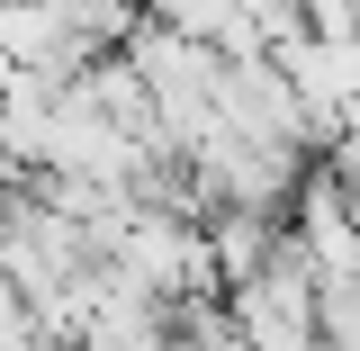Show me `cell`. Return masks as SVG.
I'll list each match as a JSON object with an SVG mask.
<instances>
[{"label": "cell", "instance_id": "obj_1", "mask_svg": "<svg viewBox=\"0 0 360 351\" xmlns=\"http://www.w3.org/2000/svg\"><path fill=\"white\" fill-rule=\"evenodd\" d=\"M288 82H297V99L315 108V144L333 153V135L360 127V37H288L279 54H270Z\"/></svg>", "mask_w": 360, "mask_h": 351}, {"label": "cell", "instance_id": "obj_2", "mask_svg": "<svg viewBox=\"0 0 360 351\" xmlns=\"http://www.w3.org/2000/svg\"><path fill=\"white\" fill-rule=\"evenodd\" d=\"M288 243H297V262L333 288V279H360V198L342 180L315 162V180L297 189V208H288Z\"/></svg>", "mask_w": 360, "mask_h": 351}, {"label": "cell", "instance_id": "obj_3", "mask_svg": "<svg viewBox=\"0 0 360 351\" xmlns=\"http://www.w3.org/2000/svg\"><path fill=\"white\" fill-rule=\"evenodd\" d=\"M207 243H217L225 298H234L243 279H262V270L288 253V217H262V208H217V217H207Z\"/></svg>", "mask_w": 360, "mask_h": 351}, {"label": "cell", "instance_id": "obj_4", "mask_svg": "<svg viewBox=\"0 0 360 351\" xmlns=\"http://www.w3.org/2000/svg\"><path fill=\"white\" fill-rule=\"evenodd\" d=\"M324 351H360V279L324 288Z\"/></svg>", "mask_w": 360, "mask_h": 351}, {"label": "cell", "instance_id": "obj_5", "mask_svg": "<svg viewBox=\"0 0 360 351\" xmlns=\"http://www.w3.org/2000/svg\"><path fill=\"white\" fill-rule=\"evenodd\" d=\"M315 37H360V0H297Z\"/></svg>", "mask_w": 360, "mask_h": 351}, {"label": "cell", "instance_id": "obj_6", "mask_svg": "<svg viewBox=\"0 0 360 351\" xmlns=\"http://www.w3.org/2000/svg\"><path fill=\"white\" fill-rule=\"evenodd\" d=\"M324 172H333V180H342V189L360 198V127H352V135H333V153H324Z\"/></svg>", "mask_w": 360, "mask_h": 351}]
</instances>
